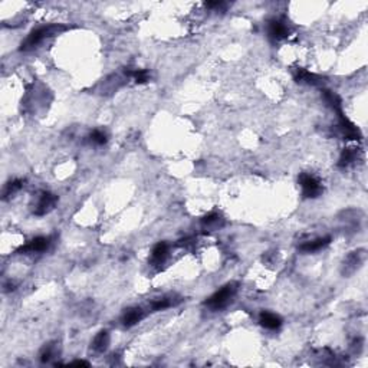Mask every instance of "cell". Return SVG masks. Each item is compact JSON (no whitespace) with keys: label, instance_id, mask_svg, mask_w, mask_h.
Segmentation results:
<instances>
[{"label":"cell","instance_id":"1","mask_svg":"<svg viewBox=\"0 0 368 368\" xmlns=\"http://www.w3.org/2000/svg\"><path fill=\"white\" fill-rule=\"evenodd\" d=\"M66 29L68 28L62 24H48V26H40L38 29H33L32 32L28 35V38L22 42L20 50H31V49L36 48L45 39H48L54 35H58L62 31H66Z\"/></svg>","mask_w":368,"mask_h":368},{"label":"cell","instance_id":"2","mask_svg":"<svg viewBox=\"0 0 368 368\" xmlns=\"http://www.w3.org/2000/svg\"><path fill=\"white\" fill-rule=\"evenodd\" d=\"M236 292H238V285L236 283H227V285H224L223 288L219 289L217 292H215L213 295L210 296L207 301L204 302V305L212 311L223 309L224 306H227L232 302Z\"/></svg>","mask_w":368,"mask_h":368},{"label":"cell","instance_id":"3","mask_svg":"<svg viewBox=\"0 0 368 368\" xmlns=\"http://www.w3.org/2000/svg\"><path fill=\"white\" fill-rule=\"evenodd\" d=\"M298 180H299V184L302 187V193H304L305 197L315 199V197H320L322 194V184L317 177L311 176L308 173H302Z\"/></svg>","mask_w":368,"mask_h":368},{"label":"cell","instance_id":"4","mask_svg":"<svg viewBox=\"0 0 368 368\" xmlns=\"http://www.w3.org/2000/svg\"><path fill=\"white\" fill-rule=\"evenodd\" d=\"M336 114H338V128L345 140H360L361 134L358 128L345 117L343 111L336 112Z\"/></svg>","mask_w":368,"mask_h":368},{"label":"cell","instance_id":"5","mask_svg":"<svg viewBox=\"0 0 368 368\" xmlns=\"http://www.w3.org/2000/svg\"><path fill=\"white\" fill-rule=\"evenodd\" d=\"M50 243H52L50 238L38 236V238H35V239L28 242L26 245L17 249V253H39V252H45L50 246Z\"/></svg>","mask_w":368,"mask_h":368},{"label":"cell","instance_id":"6","mask_svg":"<svg viewBox=\"0 0 368 368\" xmlns=\"http://www.w3.org/2000/svg\"><path fill=\"white\" fill-rule=\"evenodd\" d=\"M56 201H58V197H56L55 194H52V193L49 192L42 193L38 204L35 206L33 213H35L36 216H45L46 213H49L52 208L55 207Z\"/></svg>","mask_w":368,"mask_h":368},{"label":"cell","instance_id":"7","mask_svg":"<svg viewBox=\"0 0 368 368\" xmlns=\"http://www.w3.org/2000/svg\"><path fill=\"white\" fill-rule=\"evenodd\" d=\"M268 35L272 40H282L288 38L289 29L286 24L279 19H272L268 23Z\"/></svg>","mask_w":368,"mask_h":368},{"label":"cell","instance_id":"8","mask_svg":"<svg viewBox=\"0 0 368 368\" xmlns=\"http://www.w3.org/2000/svg\"><path fill=\"white\" fill-rule=\"evenodd\" d=\"M143 318H144V311H143V308L134 306V308H128V309L124 312L122 318H121V322H122L124 327L131 328V327L137 325V324L143 320Z\"/></svg>","mask_w":368,"mask_h":368},{"label":"cell","instance_id":"9","mask_svg":"<svg viewBox=\"0 0 368 368\" xmlns=\"http://www.w3.org/2000/svg\"><path fill=\"white\" fill-rule=\"evenodd\" d=\"M365 259V253L364 250H357V252H352L350 256L345 259L344 262V273L350 275V273H354L358 268H360L362 262Z\"/></svg>","mask_w":368,"mask_h":368},{"label":"cell","instance_id":"10","mask_svg":"<svg viewBox=\"0 0 368 368\" xmlns=\"http://www.w3.org/2000/svg\"><path fill=\"white\" fill-rule=\"evenodd\" d=\"M168 257V245L166 242H160L157 243L151 250V264L154 266H160L163 265Z\"/></svg>","mask_w":368,"mask_h":368},{"label":"cell","instance_id":"11","mask_svg":"<svg viewBox=\"0 0 368 368\" xmlns=\"http://www.w3.org/2000/svg\"><path fill=\"white\" fill-rule=\"evenodd\" d=\"M331 242V238L329 236H325V238H318L315 240H309V242H305L304 245H301L299 249L301 252L304 253H313V252H318V250H322L324 248H327Z\"/></svg>","mask_w":368,"mask_h":368},{"label":"cell","instance_id":"12","mask_svg":"<svg viewBox=\"0 0 368 368\" xmlns=\"http://www.w3.org/2000/svg\"><path fill=\"white\" fill-rule=\"evenodd\" d=\"M259 322H260V325L266 329H279L282 327V320H280V317H278L276 313H272V312H260L259 315Z\"/></svg>","mask_w":368,"mask_h":368},{"label":"cell","instance_id":"13","mask_svg":"<svg viewBox=\"0 0 368 368\" xmlns=\"http://www.w3.org/2000/svg\"><path fill=\"white\" fill-rule=\"evenodd\" d=\"M108 345H110V332L108 331H99L98 334L95 335V338L92 339V350L98 354H101V352L107 351V348H108Z\"/></svg>","mask_w":368,"mask_h":368},{"label":"cell","instance_id":"14","mask_svg":"<svg viewBox=\"0 0 368 368\" xmlns=\"http://www.w3.org/2000/svg\"><path fill=\"white\" fill-rule=\"evenodd\" d=\"M180 302V299H176L174 296H163V298H159L155 299L154 302H151V311L157 312V311H163V309H167V308H171Z\"/></svg>","mask_w":368,"mask_h":368},{"label":"cell","instance_id":"15","mask_svg":"<svg viewBox=\"0 0 368 368\" xmlns=\"http://www.w3.org/2000/svg\"><path fill=\"white\" fill-rule=\"evenodd\" d=\"M357 160H358V150L357 148H344V151L341 152L338 166L343 168L350 167Z\"/></svg>","mask_w":368,"mask_h":368},{"label":"cell","instance_id":"16","mask_svg":"<svg viewBox=\"0 0 368 368\" xmlns=\"http://www.w3.org/2000/svg\"><path fill=\"white\" fill-rule=\"evenodd\" d=\"M295 81L296 82H299V84H308V85H315V84H318L321 81L320 76H317V75H313L309 71H305V69H296L295 71Z\"/></svg>","mask_w":368,"mask_h":368},{"label":"cell","instance_id":"17","mask_svg":"<svg viewBox=\"0 0 368 368\" xmlns=\"http://www.w3.org/2000/svg\"><path fill=\"white\" fill-rule=\"evenodd\" d=\"M23 187V180H12V181H9L6 184V187H5V190H3V199H8L10 196H13L15 193H17L20 189Z\"/></svg>","mask_w":368,"mask_h":368},{"label":"cell","instance_id":"18","mask_svg":"<svg viewBox=\"0 0 368 368\" xmlns=\"http://www.w3.org/2000/svg\"><path fill=\"white\" fill-rule=\"evenodd\" d=\"M324 98H325V101L328 102L329 107H331L334 111H343V110H341V99H339V96L336 95L335 92H332V91H324Z\"/></svg>","mask_w":368,"mask_h":368},{"label":"cell","instance_id":"19","mask_svg":"<svg viewBox=\"0 0 368 368\" xmlns=\"http://www.w3.org/2000/svg\"><path fill=\"white\" fill-rule=\"evenodd\" d=\"M56 354H58V350H56L55 344L45 345L42 352H40V361L42 362H49L54 357H56Z\"/></svg>","mask_w":368,"mask_h":368},{"label":"cell","instance_id":"20","mask_svg":"<svg viewBox=\"0 0 368 368\" xmlns=\"http://www.w3.org/2000/svg\"><path fill=\"white\" fill-rule=\"evenodd\" d=\"M222 222V217L216 215V213H210L207 216H204L201 219V224L207 229H213V227H217L219 224Z\"/></svg>","mask_w":368,"mask_h":368},{"label":"cell","instance_id":"21","mask_svg":"<svg viewBox=\"0 0 368 368\" xmlns=\"http://www.w3.org/2000/svg\"><path fill=\"white\" fill-rule=\"evenodd\" d=\"M127 76H131L137 84H145L147 81L150 80L148 71H145V69H136L133 72H127Z\"/></svg>","mask_w":368,"mask_h":368},{"label":"cell","instance_id":"22","mask_svg":"<svg viewBox=\"0 0 368 368\" xmlns=\"http://www.w3.org/2000/svg\"><path fill=\"white\" fill-rule=\"evenodd\" d=\"M89 140L96 145H104L107 143V134L101 129H94L89 136Z\"/></svg>","mask_w":368,"mask_h":368},{"label":"cell","instance_id":"23","mask_svg":"<svg viewBox=\"0 0 368 368\" xmlns=\"http://www.w3.org/2000/svg\"><path fill=\"white\" fill-rule=\"evenodd\" d=\"M206 6H207L208 9H219L222 8V6H224V3L223 2H207Z\"/></svg>","mask_w":368,"mask_h":368},{"label":"cell","instance_id":"24","mask_svg":"<svg viewBox=\"0 0 368 368\" xmlns=\"http://www.w3.org/2000/svg\"><path fill=\"white\" fill-rule=\"evenodd\" d=\"M71 365H78V367H89V362L87 361H72Z\"/></svg>","mask_w":368,"mask_h":368}]
</instances>
